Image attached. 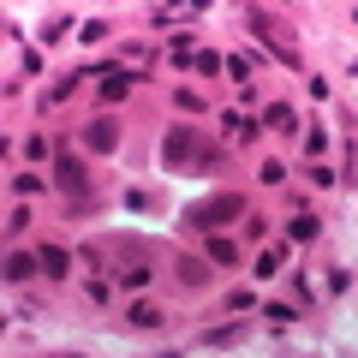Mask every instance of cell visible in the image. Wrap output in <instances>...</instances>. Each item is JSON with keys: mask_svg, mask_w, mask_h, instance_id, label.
Returning <instances> with one entry per match:
<instances>
[{"mask_svg": "<svg viewBox=\"0 0 358 358\" xmlns=\"http://www.w3.org/2000/svg\"><path fill=\"white\" fill-rule=\"evenodd\" d=\"M245 30H251L257 42H268V48L281 54V60L293 66V72L305 66V60H299V36H293L287 24H281V13H263V6H251V13H245Z\"/></svg>", "mask_w": 358, "mask_h": 358, "instance_id": "7a4b0ae2", "label": "cell"}, {"mask_svg": "<svg viewBox=\"0 0 358 358\" xmlns=\"http://www.w3.org/2000/svg\"><path fill=\"white\" fill-rule=\"evenodd\" d=\"M162 162L179 167V173H209V167H221V150H215L197 126H173V131L162 138Z\"/></svg>", "mask_w": 358, "mask_h": 358, "instance_id": "6da1fadb", "label": "cell"}, {"mask_svg": "<svg viewBox=\"0 0 358 358\" xmlns=\"http://www.w3.org/2000/svg\"><path fill=\"white\" fill-rule=\"evenodd\" d=\"M221 126H227V138H233V143H245V138L257 131V120H245V114H221Z\"/></svg>", "mask_w": 358, "mask_h": 358, "instance_id": "7c38bea8", "label": "cell"}, {"mask_svg": "<svg viewBox=\"0 0 358 358\" xmlns=\"http://www.w3.org/2000/svg\"><path fill=\"white\" fill-rule=\"evenodd\" d=\"M143 281H150V268H143V263H131V268H120V287H126V293H138Z\"/></svg>", "mask_w": 358, "mask_h": 358, "instance_id": "9a60e30c", "label": "cell"}, {"mask_svg": "<svg viewBox=\"0 0 358 358\" xmlns=\"http://www.w3.org/2000/svg\"><path fill=\"white\" fill-rule=\"evenodd\" d=\"M126 90H131V72H114V78H102V108H108V102H120Z\"/></svg>", "mask_w": 358, "mask_h": 358, "instance_id": "8fae6325", "label": "cell"}, {"mask_svg": "<svg viewBox=\"0 0 358 358\" xmlns=\"http://www.w3.org/2000/svg\"><path fill=\"white\" fill-rule=\"evenodd\" d=\"M251 268H257V275H263V281H268V275L281 268V251H257V263H251Z\"/></svg>", "mask_w": 358, "mask_h": 358, "instance_id": "e0dca14e", "label": "cell"}, {"mask_svg": "<svg viewBox=\"0 0 358 358\" xmlns=\"http://www.w3.org/2000/svg\"><path fill=\"white\" fill-rule=\"evenodd\" d=\"M13 192L30 197V192H42V179H36V173H18V179H13Z\"/></svg>", "mask_w": 358, "mask_h": 358, "instance_id": "ffe728a7", "label": "cell"}, {"mask_svg": "<svg viewBox=\"0 0 358 358\" xmlns=\"http://www.w3.org/2000/svg\"><path fill=\"white\" fill-rule=\"evenodd\" d=\"M84 143H90V150H96V155H114L120 150V120H90V126H84Z\"/></svg>", "mask_w": 358, "mask_h": 358, "instance_id": "5b68a950", "label": "cell"}, {"mask_svg": "<svg viewBox=\"0 0 358 358\" xmlns=\"http://www.w3.org/2000/svg\"><path fill=\"white\" fill-rule=\"evenodd\" d=\"M245 334H251V322H227V329H209L203 341H209V346H239Z\"/></svg>", "mask_w": 358, "mask_h": 358, "instance_id": "ba28073f", "label": "cell"}, {"mask_svg": "<svg viewBox=\"0 0 358 358\" xmlns=\"http://www.w3.org/2000/svg\"><path fill=\"white\" fill-rule=\"evenodd\" d=\"M287 233H293V239H317V215H293Z\"/></svg>", "mask_w": 358, "mask_h": 358, "instance_id": "2e32d148", "label": "cell"}, {"mask_svg": "<svg viewBox=\"0 0 358 358\" xmlns=\"http://www.w3.org/2000/svg\"><path fill=\"white\" fill-rule=\"evenodd\" d=\"M36 257H42V275H54V281H66V275H72V257H66L60 245H42Z\"/></svg>", "mask_w": 358, "mask_h": 358, "instance_id": "8992f818", "label": "cell"}, {"mask_svg": "<svg viewBox=\"0 0 358 358\" xmlns=\"http://www.w3.org/2000/svg\"><path fill=\"white\" fill-rule=\"evenodd\" d=\"M233 215H245V197H239V192H215V197H203V203H192V209H185V221H192L197 233L227 227Z\"/></svg>", "mask_w": 358, "mask_h": 358, "instance_id": "3957f363", "label": "cell"}, {"mask_svg": "<svg viewBox=\"0 0 358 358\" xmlns=\"http://www.w3.org/2000/svg\"><path fill=\"white\" fill-rule=\"evenodd\" d=\"M263 120H268V131H293V126H299V120H293V108H287V102H275V108H268Z\"/></svg>", "mask_w": 358, "mask_h": 358, "instance_id": "4fadbf2b", "label": "cell"}, {"mask_svg": "<svg viewBox=\"0 0 358 358\" xmlns=\"http://www.w3.org/2000/svg\"><path fill=\"white\" fill-rule=\"evenodd\" d=\"M126 317H131V322H138V329H162V310H155V305H150V299H138V305H131V310H126Z\"/></svg>", "mask_w": 358, "mask_h": 358, "instance_id": "30bf717a", "label": "cell"}, {"mask_svg": "<svg viewBox=\"0 0 358 358\" xmlns=\"http://www.w3.org/2000/svg\"><path fill=\"white\" fill-rule=\"evenodd\" d=\"M36 268H42V257H30V251H13V257H6V281H30Z\"/></svg>", "mask_w": 358, "mask_h": 358, "instance_id": "52a82bcc", "label": "cell"}, {"mask_svg": "<svg viewBox=\"0 0 358 358\" xmlns=\"http://www.w3.org/2000/svg\"><path fill=\"white\" fill-rule=\"evenodd\" d=\"M54 185H60L66 197H84V185H90V173H84V162H78L72 150H60V155H54Z\"/></svg>", "mask_w": 358, "mask_h": 358, "instance_id": "277c9868", "label": "cell"}, {"mask_svg": "<svg viewBox=\"0 0 358 358\" xmlns=\"http://www.w3.org/2000/svg\"><path fill=\"white\" fill-rule=\"evenodd\" d=\"M209 263H215V268L239 263V257H233V239H209Z\"/></svg>", "mask_w": 358, "mask_h": 358, "instance_id": "5bb4252c", "label": "cell"}, {"mask_svg": "<svg viewBox=\"0 0 358 358\" xmlns=\"http://www.w3.org/2000/svg\"><path fill=\"white\" fill-rule=\"evenodd\" d=\"M227 72H233V78H239V84H245V90H251V60H245V54H233V60H227Z\"/></svg>", "mask_w": 358, "mask_h": 358, "instance_id": "ac0fdd59", "label": "cell"}, {"mask_svg": "<svg viewBox=\"0 0 358 358\" xmlns=\"http://www.w3.org/2000/svg\"><path fill=\"white\" fill-rule=\"evenodd\" d=\"M179 281H185V287H203L209 281V263H203V257H179Z\"/></svg>", "mask_w": 358, "mask_h": 358, "instance_id": "9c48e42d", "label": "cell"}, {"mask_svg": "<svg viewBox=\"0 0 358 358\" xmlns=\"http://www.w3.org/2000/svg\"><path fill=\"white\" fill-rule=\"evenodd\" d=\"M72 90H78V72H72V78H60V84L48 90V108H54V102H66V96H72Z\"/></svg>", "mask_w": 358, "mask_h": 358, "instance_id": "d6986e66", "label": "cell"}]
</instances>
